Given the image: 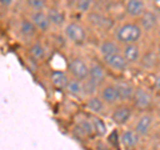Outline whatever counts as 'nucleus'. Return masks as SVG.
I'll list each match as a JSON object with an SVG mask.
<instances>
[{
  "instance_id": "1",
  "label": "nucleus",
  "mask_w": 160,
  "mask_h": 150,
  "mask_svg": "<svg viewBox=\"0 0 160 150\" xmlns=\"http://www.w3.org/2000/svg\"><path fill=\"white\" fill-rule=\"evenodd\" d=\"M113 39L120 44V45H126V44H133L139 43L140 39L143 37V29L140 28L138 21H124L118 24L113 28Z\"/></svg>"
},
{
  "instance_id": "2",
  "label": "nucleus",
  "mask_w": 160,
  "mask_h": 150,
  "mask_svg": "<svg viewBox=\"0 0 160 150\" xmlns=\"http://www.w3.org/2000/svg\"><path fill=\"white\" fill-rule=\"evenodd\" d=\"M63 35L67 41L73 45H84L87 40V29L79 21H67L63 28Z\"/></svg>"
},
{
  "instance_id": "3",
  "label": "nucleus",
  "mask_w": 160,
  "mask_h": 150,
  "mask_svg": "<svg viewBox=\"0 0 160 150\" xmlns=\"http://www.w3.org/2000/svg\"><path fill=\"white\" fill-rule=\"evenodd\" d=\"M67 71L71 78H76L80 81H86L89 74V64L84 59L75 56L68 60Z\"/></svg>"
},
{
  "instance_id": "4",
  "label": "nucleus",
  "mask_w": 160,
  "mask_h": 150,
  "mask_svg": "<svg viewBox=\"0 0 160 150\" xmlns=\"http://www.w3.org/2000/svg\"><path fill=\"white\" fill-rule=\"evenodd\" d=\"M86 16H87V21L91 24L93 28L99 29V31L108 32V31H111V29H113L115 20L107 13L100 12V11H93L92 9Z\"/></svg>"
},
{
  "instance_id": "5",
  "label": "nucleus",
  "mask_w": 160,
  "mask_h": 150,
  "mask_svg": "<svg viewBox=\"0 0 160 150\" xmlns=\"http://www.w3.org/2000/svg\"><path fill=\"white\" fill-rule=\"evenodd\" d=\"M138 23H139L140 28L143 29V32L151 33L156 28L160 27V15L158 11L147 8L146 12L138 19Z\"/></svg>"
},
{
  "instance_id": "6",
  "label": "nucleus",
  "mask_w": 160,
  "mask_h": 150,
  "mask_svg": "<svg viewBox=\"0 0 160 150\" xmlns=\"http://www.w3.org/2000/svg\"><path fill=\"white\" fill-rule=\"evenodd\" d=\"M115 87H116L120 104L132 102L135 92H136V88H138L136 85L131 81H128V80H118V81H115Z\"/></svg>"
},
{
  "instance_id": "7",
  "label": "nucleus",
  "mask_w": 160,
  "mask_h": 150,
  "mask_svg": "<svg viewBox=\"0 0 160 150\" xmlns=\"http://www.w3.org/2000/svg\"><path fill=\"white\" fill-rule=\"evenodd\" d=\"M133 106L138 109V110L146 112L148 109H151V106L153 105V97L149 91H147L146 88L138 87L136 92H135V96L132 100Z\"/></svg>"
},
{
  "instance_id": "8",
  "label": "nucleus",
  "mask_w": 160,
  "mask_h": 150,
  "mask_svg": "<svg viewBox=\"0 0 160 150\" xmlns=\"http://www.w3.org/2000/svg\"><path fill=\"white\" fill-rule=\"evenodd\" d=\"M132 108L128 106L127 104H120L113 108L111 112V120L113 124H116L118 126H124L127 125L132 118Z\"/></svg>"
},
{
  "instance_id": "9",
  "label": "nucleus",
  "mask_w": 160,
  "mask_h": 150,
  "mask_svg": "<svg viewBox=\"0 0 160 150\" xmlns=\"http://www.w3.org/2000/svg\"><path fill=\"white\" fill-rule=\"evenodd\" d=\"M98 96L106 102L107 106H116V105L120 104L115 82H106L104 85H102V88L99 89Z\"/></svg>"
},
{
  "instance_id": "10",
  "label": "nucleus",
  "mask_w": 160,
  "mask_h": 150,
  "mask_svg": "<svg viewBox=\"0 0 160 150\" xmlns=\"http://www.w3.org/2000/svg\"><path fill=\"white\" fill-rule=\"evenodd\" d=\"M152 124H153V116L151 113L144 112L138 117V120L135 121L133 125V130L139 134L140 138L147 137L149 133H151L152 129Z\"/></svg>"
},
{
  "instance_id": "11",
  "label": "nucleus",
  "mask_w": 160,
  "mask_h": 150,
  "mask_svg": "<svg viewBox=\"0 0 160 150\" xmlns=\"http://www.w3.org/2000/svg\"><path fill=\"white\" fill-rule=\"evenodd\" d=\"M38 32H39L38 28L35 27V24L31 21V19L29 17L19 19V21H18V33L23 40H26V41L35 40Z\"/></svg>"
},
{
  "instance_id": "12",
  "label": "nucleus",
  "mask_w": 160,
  "mask_h": 150,
  "mask_svg": "<svg viewBox=\"0 0 160 150\" xmlns=\"http://www.w3.org/2000/svg\"><path fill=\"white\" fill-rule=\"evenodd\" d=\"M88 80H91L92 82H95L98 87L102 88V85L106 84L107 80V71L106 67L99 61H92L89 63V74Z\"/></svg>"
},
{
  "instance_id": "13",
  "label": "nucleus",
  "mask_w": 160,
  "mask_h": 150,
  "mask_svg": "<svg viewBox=\"0 0 160 150\" xmlns=\"http://www.w3.org/2000/svg\"><path fill=\"white\" fill-rule=\"evenodd\" d=\"M102 60H103V63L106 64V67H108L109 69H112V71L118 72V73L127 72L128 68H129V64L127 63V60L124 59L122 52L111 54V56H108L106 59H102Z\"/></svg>"
},
{
  "instance_id": "14",
  "label": "nucleus",
  "mask_w": 160,
  "mask_h": 150,
  "mask_svg": "<svg viewBox=\"0 0 160 150\" xmlns=\"http://www.w3.org/2000/svg\"><path fill=\"white\" fill-rule=\"evenodd\" d=\"M122 54L127 60L129 67H131V65H135V64H139L143 52H142V48H140L139 43H133V44L122 45Z\"/></svg>"
},
{
  "instance_id": "15",
  "label": "nucleus",
  "mask_w": 160,
  "mask_h": 150,
  "mask_svg": "<svg viewBox=\"0 0 160 150\" xmlns=\"http://www.w3.org/2000/svg\"><path fill=\"white\" fill-rule=\"evenodd\" d=\"M146 0H126L124 3V11H126L127 16L131 19H139L146 12Z\"/></svg>"
},
{
  "instance_id": "16",
  "label": "nucleus",
  "mask_w": 160,
  "mask_h": 150,
  "mask_svg": "<svg viewBox=\"0 0 160 150\" xmlns=\"http://www.w3.org/2000/svg\"><path fill=\"white\" fill-rule=\"evenodd\" d=\"M98 51H99L100 57L106 59L108 56H111V54L122 52V45H120L115 39H104L100 41Z\"/></svg>"
},
{
  "instance_id": "17",
  "label": "nucleus",
  "mask_w": 160,
  "mask_h": 150,
  "mask_svg": "<svg viewBox=\"0 0 160 150\" xmlns=\"http://www.w3.org/2000/svg\"><path fill=\"white\" fill-rule=\"evenodd\" d=\"M27 52H28V57L31 60H33L35 63H42L48 56L46 45H44L42 41H38V40H35V41H32L29 44Z\"/></svg>"
},
{
  "instance_id": "18",
  "label": "nucleus",
  "mask_w": 160,
  "mask_h": 150,
  "mask_svg": "<svg viewBox=\"0 0 160 150\" xmlns=\"http://www.w3.org/2000/svg\"><path fill=\"white\" fill-rule=\"evenodd\" d=\"M84 106L87 110L93 113L95 116H103L107 113V105L99 96H91L84 100Z\"/></svg>"
},
{
  "instance_id": "19",
  "label": "nucleus",
  "mask_w": 160,
  "mask_h": 150,
  "mask_svg": "<svg viewBox=\"0 0 160 150\" xmlns=\"http://www.w3.org/2000/svg\"><path fill=\"white\" fill-rule=\"evenodd\" d=\"M69 74L64 71H59V69H53L49 73V81H51L52 87L59 91H66L67 85L69 82Z\"/></svg>"
},
{
  "instance_id": "20",
  "label": "nucleus",
  "mask_w": 160,
  "mask_h": 150,
  "mask_svg": "<svg viewBox=\"0 0 160 150\" xmlns=\"http://www.w3.org/2000/svg\"><path fill=\"white\" fill-rule=\"evenodd\" d=\"M29 19L31 21L35 24V27L38 28V31L40 32H48L49 29L52 28L51 23H49V19L47 16L46 11H40V12H31L29 13Z\"/></svg>"
},
{
  "instance_id": "21",
  "label": "nucleus",
  "mask_w": 160,
  "mask_h": 150,
  "mask_svg": "<svg viewBox=\"0 0 160 150\" xmlns=\"http://www.w3.org/2000/svg\"><path fill=\"white\" fill-rule=\"evenodd\" d=\"M47 16L49 19L51 26L55 28H64V26L67 24L66 21V15L58 7H48L47 8Z\"/></svg>"
},
{
  "instance_id": "22",
  "label": "nucleus",
  "mask_w": 160,
  "mask_h": 150,
  "mask_svg": "<svg viewBox=\"0 0 160 150\" xmlns=\"http://www.w3.org/2000/svg\"><path fill=\"white\" fill-rule=\"evenodd\" d=\"M66 92L73 98L86 100V91H84V81H80L76 78H69V82L66 88Z\"/></svg>"
},
{
  "instance_id": "23",
  "label": "nucleus",
  "mask_w": 160,
  "mask_h": 150,
  "mask_svg": "<svg viewBox=\"0 0 160 150\" xmlns=\"http://www.w3.org/2000/svg\"><path fill=\"white\" fill-rule=\"evenodd\" d=\"M119 142L127 149H135L140 143V137L133 129H127L120 134Z\"/></svg>"
},
{
  "instance_id": "24",
  "label": "nucleus",
  "mask_w": 160,
  "mask_h": 150,
  "mask_svg": "<svg viewBox=\"0 0 160 150\" xmlns=\"http://www.w3.org/2000/svg\"><path fill=\"white\" fill-rule=\"evenodd\" d=\"M156 63H158V52L155 49H148V51L143 52L142 59L139 61V65L142 67V69L152 71L156 67Z\"/></svg>"
},
{
  "instance_id": "25",
  "label": "nucleus",
  "mask_w": 160,
  "mask_h": 150,
  "mask_svg": "<svg viewBox=\"0 0 160 150\" xmlns=\"http://www.w3.org/2000/svg\"><path fill=\"white\" fill-rule=\"evenodd\" d=\"M76 129L80 132V134L84 137H91L95 136V130H93V125L91 118H86L82 117L80 120L76 121Z\"/></svg>"
},
{
  "instance_id": "26",
  "label": "nucleus",
  "mask_w": 160,
  "mask_h": 150,
  "mask_svg": "<svg viewBox=\"0 0 160 150\" xmlns=\"http://www.w3.org/2000/svg\"><path fill=\"white\" fill-rule=\"evenodd\" d=\"M91 121H92V125H93V130H95V134L99 137H104L107 134V125L104 122V120L100 117V116H92L91 117Z\"/></svg>"
},
{
  "instance_id": "27",
  "label": "nucleus",
  "mask_w": 160,
  "mask_h": 150,
  "mask_svg": "<svg viewBox=\"0 0 160 150\" xmlns=\"http://www.w3.org/2000/svg\"><path fill=\"white\" fill-rule=\"evenodd\" d=\"M93 6H95V0H78L73 9L79 13L88 15L93 9Z\"/></svg>"
},
{
  "instance_id": "28",
  "label": "nucleus",
  "mask_w": 160,
  "mask_h": 150,
  "mask_svg": "<svg viewBox=\"0 0 160 150\" xmlns=\"http://www.w3.org/2000/svg\"><path fill=\"white\" fill-rule=\"evenodd\" d=\"M26 6L31 12H40V11H47V0H24Z\"/></svg>"
},
{
  "instance_id": "29",
  "label": "nucleus",
  "mask_w": 160,
  "mask_h": 150,
  "mask_svg": "<svg viewBox=\"0 0 160 150\" xmlns=\"http://www.w3.org/2000/svg\"><path fill=\"white\" fill-rule=\"evenodd\" d=\"M15 4V0H0V7L3 8H9Z\"/></svg>"
},
{
  "instance_id": "30",
  "label": "nucleus",
  "mask_w": 160,
  "mask_h": 150,
  "mask_svg": "<svg viewBox=\"0 0 160 150\" xmlns=\"http://www.w3.org/2000/svg\"><path fill=\"white\" fill-rule=\"evenodd\" d=\"M155 88L160 92V74H158L156 78H155Z\"/></svg>"
},
{
  "instance_id": "31",
  "label": "nucleus",
  "mask_w": 160,
  "mask_h": 150,
  "mask_svg": "<svg viewBox=\"0 0 160 150\" xmlns=\"http://www.w3.org/2000/svg\"><path fill=\"white\" fill-rule=\"evenodd\" d=\"M64 2H66V4H67L68 7L73 8V7H75V4H76V2H78V0H64Z\"/></svg>"
},
{
  "instance_id": "32",
  "label": "nucleus",
  "mask_w": 160,
  "mask_h": 150,
  "mask_svg": "<svg viewBox=\"0 0 160 150\" xmlns=\"http://www.w3.org/2000/svg\"><path fill=\"white\" fill-rule=\"evenodd\" d=\"M149 2H152V3H158V2H160V0H149Z\"/></svg>"
},
{
  "instance_id": "33",
  "label": "nucleus",
  "mask_w": 160,
  "mask_h": 150,
  "mask_svg": "<svg viewBox=\"0 0 160 150\" xmlns=\"http://www.w3.org/2000/svg\"><path fill=\"white\" fill-rule=\"evenodd\" d=\"M159 130H160V125H159Z\"/></svg>"
},
{
  "instance_id": "34",
  "label": "nucleus",
  "mask_w": 160,
  "mask_h": 150,
  "mask_svg": "<svg viewBox=\"0 0 160 150\" xmlns=\"http://www.w3.org/2000/svg\"><path fill=\"white\" fill-rule=\"evenodd\" d=\"M124 2H126V0H124Z\"/></svg>"
}]
</instances>
